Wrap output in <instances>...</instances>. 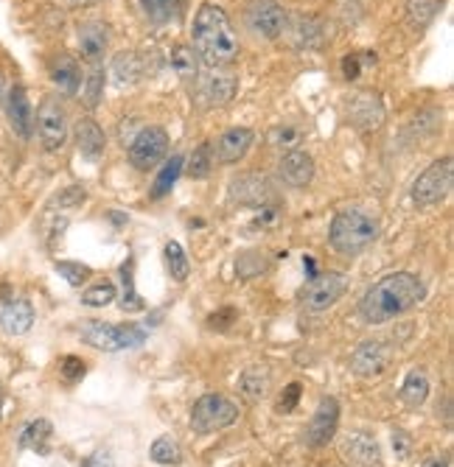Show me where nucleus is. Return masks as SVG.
Listing matches in <instances>:
<instances>
[{"instance_id":"a18cd8bd","label":"nucleus","mask_w":454,"mask_h":467,"mask_svg":"<svg viewBox=\"0 0 454 467\" xmlns=\"http://www.w3.org/2000/svg\"><path fill=\"white\" fill-rule=\"evenodd\" d=\"M82 467H116V462H112V456H109L107 451H96L93 456L85 459Z\"/></svg>"},{"instance_id":"2eb2a0df","label":"nucleus","mask_w":454,"mask_h":467,"mask_svg":"<svg viewBox=\"0 0 454 467\" xmlns=\"http://www.w3.org/2000/svg\"><path fill=\"white\" fill-rule=\"evenodd\" d=\"M281 171V179L292 188H306L315 177V160H312V154L306 151H300V148H292L284 154V160L278 166Z\"/></svg>"},{"instance_id":"f704fd0d","label":"nucleus","mask_w":454,"mask_h":467,"mask_svg":"<svg viewBox=\"0 0 454 467\" xmlns=\"http://www.w3.org/2000/svg\"><path fill=\"white\" fill-rule=\"evenodd\" d=\"M211 168H213V148H211V143H202L200 148H194L185 174L191 179H205L211 174Z\"/></svg>"},{"instance_id":"20e7f679","label":"nucleus","mask_w":454,"mask_h":467,"mask_svg":"<svg viewBox=\"0 0 454 467\" xmlns=\"http://www.w3.org/2000/svg\"><path fill=\"white\" fill-rule=\"evenodd\" d=\"M82 341H88L104 353H119V350L140 347L146 341V330L138 325H109V322H85Z\"/></svg>"},{"instance_id":"f3484780","label":"nucleus","mask_w":454,"mask_h":467,"mask_svg":"<svg viewBox=\"0 0 454 467\" xmlns=\"http://www.w3.org/2000/svg\"><path fill=\"white\" fill-rule=\"evenodd\" d=\"M202 98L211 107H224L227 101H233L236 96V76L227 73L222 67H211V73L202 79Z\"/></svg>"},{"instance_id":"a211bd4d","label":"nucleus","mask_w":454,"mask_h":467,"mask_svg":"<svg viewBox=\"0 0 454 467\" xmlns=\"http://www.w3.org/2000/svg\"><path fill=\"white\" fill-rule=\"evenodd\" d=\"M348 118L359 129H378L382 127L385 112H382V104H378V98L373 93H359L348 104Z\"/></svg>"},{"instance_id":"c85d7f7f","label":"nucleus","mask_w":454,"mask_h":467,"mask_svg":"<svg viewBox=\"0 0 454 467\" xmlns=\"http://www.w3.org/2000/svg\"><path fill=\"white\" fill-rule=\"evenodd\" d=\"M443 0H407V20L412 28H424L435 20Z\"/></svg>"},{"instance_id":"ea45409f","label":"nucleus","mask_w":454,"mask_h":467,"mask_svg":"<svg viewBox=\"0 0 454 467\" xmlns=\"http://www.w3.org/2000/svg\"><path fill=\"white\" fill-rule=\"evenodd\" d=\"M270 143H273V146H278V148L292 151L294 146H300V132H297V129H292V127H278V129L270 135Z\"/></svg>"},{"instance_id":"7ed1b4c3","label":"nucleus","mask_w":454,"mask_h":467,"mask_svg":"<svg viewBox=\"0 0 454 467\" xmlns=\"http://www.w3.org/2000/svg\"><path fill=\"white\" fill-rule=\"evenodd\" d=\"M378 236V224L362 213V210H343L336 213L334 221H331V229H328V241L331 247L339 252V255H359L365 252Z\"/></svg>"},{"instance_id":"473e14b6","label":"nucleus","mask_w":454,"mask_h":467,"mask_svg":"<svg viewBox=\"0 0 454 467\" xmlns=\"http://www.w3.org/2000/svg\"><path fill=\"white\" fill-rule=\"evenodd\" d=\"M166 266H169L171 278H174L177 283L188 280V275H191V263H188L185 249H182L177 241H169V244H166Z\"/></svg>"},{"instance_id":"37998d69","label":"nucleus","mask_w":454,"mask_h":467,"mask_svg":"<svg viewBox=\"0 0 454 467\" xmlns=\"http://www.w3.org/2000/svg\"><path fill=\"white\" fill-rule=\"evenodd\" d=\"M79 202H85V188H67L65 193H59V197L51 205L67 208V205H79Z\"/></svg>"},{"instance_id":"4c0bfd02","label":"nucleus","mask_w":454,"mask_h":467,"mask_svg":"<svg viewBox=\"0 0 454 467\" xmlns=\"http://www.w3.org/2000/svg\"><path fill=\"white\" fill-rule=\"evenodd\" d=\"M57 271H59V275H62L70 286H82V283H88L90 275H93V269H90V266H85V263H73V260H57Z\"/></svg>"},{"instance_id":"ddd939ff","label":"nucleus","mask_w":454,"mask_h":467,"mask_svg":"<svg viewBox=\"0 0 454 467\" xmlns=\"http://www.w3.org/2000/svg\"><path fill=\"white\" fill-rule=\"evenodd\" d=\"M390 347L385 341H362L354 356H351V370L359 378H382L390 367Z\"/></svg>"},{"instance_id":"39448f33","label":"nucleus","mask_w":454,"mask_h":467,"mask_svg":"<svg viewBox=\"0 0 454 467\" xmlns=\"http://www.w3.org/2000/svg\"><path fill=\"white\" fill-rule=\"evenodd\" d=\"M244 25L263 43H275L286 31V12L278 0H250L244 6Z\"/></svg>"},{"instance_id":"5701e85b","label":"nucleus","mask_w":454,"mask_h":467,"mask_svg":"<svg viewBox=\"0 0 454 467\" xmlns=\"http://www.w3.org/2000/svg\"><path fill=\"white\" fill-rule=\"evenodd\" d=\"M6 115L12 121V129L20 137H31V104L23 87H12L9 101H6Z\"/></svg>"},{"instance_id":"4be33fe9","label":"nucleus","mask_w":454,"mask_h":467,"mask_svg":"<svg viewBox=\"0 0 454 467\" xmlns=\"http://www.w3.org/2000/svg\"><path fill=\"white\" fill-rule=\"evenodd\" d=\"M107 46H109L107 25H101V23L79 25V51L88 62H98L107 54Z\"/></svg>"},{"instance_id":"9b49d317","label":"nucleus","mask_w":454,"mask_h":467,"mask_svg":"<svg viewBox=\"0 0 454 467\" xmlns=\"http://www.w3.org/2000/svg\"><path fill=\"white\" fill-rule=\"evenodd\" d=\"M231 202L242 208H270L275 205V188L267 177L242 174L231 182Z\"/></svg>"},{"instance_id":"c9c22d12","label":"nucleus","mask_w":454,"mask_h":467,"mask_svg":"<svg viewBox=\"0 0 454 467\" xmlns=\"http://www.w3.org/2000/svg\"><path fill=\"white\" fill-rule=\"evenodd\" d=\"M151 459L158 464H180L182 462V451L171 437H158L151 442Z\"/></svg>"},{"instance_id":"f03ea898","label":"nucleus","mask_w":454,"mask_h":467,"mask_svg":"<svg viewBox=\"0 0 454 467\" xmlns=\"http://www.w3.org/2000/svg\"><path fill=\"white\" fill-rule=\"evenodd\" d=\"M194 51L197 56L211 65V67H227L231 62H236L242 46H239V34L227 17L224 9L205 4L200 6V12L194 15Z\"/></svg>"},{"instance_id":"c756f323","label":"nucleus","mask_w":454,"mask_h":467,"mask_svg":"<svg viewBox=\"0 0 454 467\" xmlns=\"http://www.w3.org/2000/svg\"><path fill=\"white\" fill-rule=\"evenodd\" d=\"M292 34H294L297 48H317L323 43V25L312 17H297Z\"/></svg>"},{"instance_id":"58836bf2","label":"nucleus","mask_w":454,"mask_h":467,"mask_svg":"<svg viewBox=\"0 0 454 467\" xmlns=\"http://www.w3.org/2000/svg\"><path fill=\"white\" fill-rule=\"evenodd\" d=\"M82 302L90 305V308H104L109 302H116V286H112V283H98V286H93V289H88L82 294Z\"/></svg>"},{"instance_id":"3c124183","label":"nucleus","mask_w":454,"mask_h":467,"mask_svg":"<svg viewBox=\"0 0 454 467\" xmlns=\"http://www.w3.org/2000/svg\"><path fill=\"white\" fill-rule=\"evenodd\" d=\"M0 409H4V389H0Z\"/></svg>"},{"instance_id":"aec40b11","label":"nucleus","mask_w":454,"mask_h":467,"mask_svg":"<svg viewBox=\"0 0 454 467\" xmlns=\"http://www.w3.org/2000/svg\"><path fill=\"white\" fill-rule=\"evenodd\" d=\"M34 325V308L28 299H12L4 310H0V328L9 336H23Z\"/></svg>"},{"instance_id":"7c9ffc66","label":"nucleus","mask_w":454,"mask_h":467,"mask_svg":"<svg viewBox=\"0 0 454 467\" xmlns=\"http://www.w3.org/2000/svg\"><path fill=\"white\" fill-rule=\"evenodd\" d=\"M140 9L151 23H171L182 12V0H140Z\"/></svg>"},{"instance_id":"4468645a","label":"nucleus","mask_w":454,"mask_h":467,"mask_svg":"<svg viewBox=\"0 0 454 467\" xmlns=\"http://www.w3.org/2000/svg\"><path fill=\"white\" fill-rule=\"evenodd\" d=\"M253 140H255L253 129H244V127L227 129V132L216 140V146H213L216 160H219L222 166H233V163H239V160L244 157V154L250 151Z\"/></svg>"},{"instance_id":"bb28decb","label":"nucleus","mask_w":454,"mask_h":467,"mask_svg":"<svg viewBox=\"0 0 454 467\" xmlns=\"http://www.w3.org/2000/svg\"><path fill=\"white\" fill-rule=\"evenodd\" d=\"M171 67L182 82H194L200 76V56L191 46H177L171 48Z\"/></svg>"},{"instance_id":"a19ab883","label":"nucleus","mask_w":454,"mask_h":467,"mask_svg":"<svg viewBox=\"0 0 454 467\" xmlns=\"http://www.w3.org/2000/svg\"><path fill=\"white\" fill-rule=\"evenodd\" d=\"M59 370H62V378L73 383V381H79L85 375V361L76 359V356H67V359H62V367Z\"/></svg>"},{"instance_id":"49530a36","label":"nucleus","mask_w":454,"mask_h":467,"mask_svg":"<svg viewBox=\"0 0 454 467\" xmlns=\"http://www.w3.org/2000/svg\"><path fill=\"white\" fill-rule=\"evenodd\" d=\"M359 70H362V62H359V56L348 54V56L343 59V73H346V79H356Z\"/></svg>"},{"instance_id":"cd10ccee","label":"nucleus","mask_w":454,"mask_h":467,"mask_svg":"<svg viewBox=\"0 0 454 467\" xmlns=\"http://www.w3.org/2000/svg\"><path fill=\"white\" fill-rule=\"evenodd\" d=\"M112 76H116L121 87L135 85V82L140 79V76H143L140 56H138V54H119L116 59H112Z\"/></svg>"},{"instance_id":"f257e3e1","label":"nucleus","mask_w":454,"mask_h":467,"mask_svg":"<svg viewBox=\"0 0 454 467\" xmlns=\"http://www.w3.org/2000/svg\"><path fill=\"white\" fill-rule=\"evenodd\" d=\"M424 294H427V289L418 278L409 275V271H396V275L376 280L365 291V297L359 302V314L370 325H385V322L407 314V310H412L424 299Z\"/></svg>"},{"instance_id":"423d86ee","label":"nucleus","mask_w":454,"mask_h":467,"mask_svg":"<svg viewBox=\"0 0 454 467\" xmlns=\"http://www.w3.org/2000/svg\"><path fill=\"white\" fill-rule=\"evenodd\" d=\"M451 182H454V163L451 157L435 160L418 179L412 185V199L421 208H432L438 202H443L451 193Z\"/></svg>"},{"instance_id":"6ab92c4d","label":"nucleus","mask_w":454,"mask_h":467,"mask_svg":"<svg viewBox=\"0 0 454 467\" xmlns=\"http://www.w3.org/2000/svg\"><path fill=\"white\" fill-rule=\"evenodd\" d=\"M273 389V375L267 367H247L239 378V392L247 403H261Z\"/></svg>"},{"instance_id":"c03bdc74","label":"nucleus","mask_w":454,"mask_h":467,"mask_svg":"<svg viewBox=\"0 0 454 467\" xmlns=\"http://www.w3.org/2000/svg\"><path fill=\"white\" fill-rule=\"evenodd\" d=\"M393 448H396V456H398V459H407V456H409V448H412L409 434H404V431H393Z\"/></svg>"},{"instance_id":"8fccbe9b","label":"nucleus","mask_w":454,"mask_h":467,"mask_svg":"<svg viewBox=\"0 0 454 467\" xmlns=\"http://www.w3.org/2000/svg\"><path fill=\"white\" fill-rule=\"evenodd\" d=\"M70 4H93V0H70Z\"/></svg>"},{"instance_id":"dca6fc26","label":"nucleus","mask_w":454,"mask_h":467,"mask_svg":"<svg viewBox=\"0 0 454 467\" xmlns=\"http://www.w3.org/2000/svg\"><path fill=\"white\" fill-rule=\"evenodd\" d=\"M343 453L351 464L359 467H382V451H378V442L370 434L354 431L343 440Z\"/></svg>"},{"instance_id":"a878e982","label":"nucleus","mask_w":454,"mask_h":467,"mask_svg":"<svg viewBox=\"0 0 454 467\" xmlns=\"http://www.w3.org/2000/svg\"><path fill=\"white\" fill-rule=\"evenodd\" d=\"M427 398H429V378H427V372L412 370L407 375L404 386H401V401L415 409V406H424Z\"/></svg>"},{"instance_id":"09e8293b","label":"nucleus","mask_w":454,"mask_h":467,"mask_svg":"<svg viewBox=\"0 0 454 467\" xmlns=\"http://www.w3.org/2000/svg\"><path fill=\"white\" fill-rule=\"evenodd\" d=\"M4 90H6V82H4V73H0V98H4Z\"/></svg>"},{"instance_id":"9d476101","label":"nucleus","mask_w":454,"mask_h":467,"mask_svg":"<svg viewBox=\"0 0 454 467\" xmlns=\"http://www.w3.org/2000/svg\"><path fill=\"white\" fill-rule=\"evenodd\" d=\"M169 151V135L160 127H146L138 132V137L129 146V163L138 171L155 168Z\"/></svg>"},{"instance_id":"0eeeda50","label":"nucleus","mask_w":454,"mask_h":467,"mask_svg":"<svg viewBox=\"0 0 454 467\" xmlns=\"http://www.w3.org/2000/svg\"><path fill=\"white\" fill-rule=\"evenodd\" d=\"M239 420V406L222 395H205L194 403L191 428L197 434H213L219 428H227Z\"/></svg>"},{"instance_id":"e433bc0d","label":"nucleus","mask_w":454,"mask_h":467,"mask_svg":"<svg viewBox=\"0 0 454 467\" xmlns=\"http://www.w3.org/2000/svg\"><path fill=\"white\" fill-rule=\"evenodd\" d=\"M104 70L96 65L90 73H88V79H85V104L90 107V109H96L98 104H101V98H104Z\"/></svg>"},{"instance_id":"de8ad7c7","label":"nucleus","mask_w":454,"mask_h":467,"mask_svg":"<svg viewBox=\"0 0 454 467\" xmlns=\"http://www.w3.org/2000/svg\"><path fill=\"white\" fill-rule=\"evenodd\" d=\"M424 467H449V456H429Z\"/></svg>"},{"instance_id":"72a5a7b5","label":"nucleus","mask_w":454,"mask_h":467,"mask_svg":"<svg viewBox=\"0 0 454 467\" xmlns=\"http://www.w3.org/2000/svg\"><path fill=\"white\" fill-rule=\"evenodd\" d=\"M132 258L121 266V278H124V297H121V310L124 314H138V310H143V299L138 297L135 291V283H132Z\"/></svg>"},{"instance_id":"2f4dec72","label":"nucleus","mask_w":454,"mask_h":467,"mask_svg":"<svg viewBox=\"0 0 454 467\" xmlns=\"http://www.w3.org/2000/svg\"><path fill=\"white\" fill-rule=\"evenodd\" d=\"M180 174H182V157L177 154V157H171V160L163 166V171L158 174L155 185H151V199H163L166 193L174 188V182L180 179Z\"/></svg>"},{"instance_id":"79ce46f5","label":"nucleus","mask_w":454,"mask_h":467,"mask_svg":"<svg viewBox=\"0 0 454 467\" xmlns=\"http://www.w3.org/2000/svg\"><path fill=\"white\" fill-rule=\"evenodd\" d=\"M297 401H300V383H289V386H286V392H284L281 401H278V411L289 414V411L297 406Z\"/></svg>"},{"instance_id":"1a4fd4ad","label":"nucleus","mask_w":454,"mask_h":467,"mask_svg":"<svg viewBox=\"0 0 454 467\" xmlns=\"http://www.w3.org/2000/svg\"><path fill=\"white\" fill-rule=\"evenodd\" d=\"M36 135L46 151H57L67 140V112L57 98H46L36 109Z\"/></svg>"},{"instance_id":"f8f14e48","label":"nucleus","mask_w":454,"mask_h":467,"mask_svg":"<svg viewBox=\"0 0 454 467\" xmlns=\"http://www.w3.org/2000/svg\"><path fill=\"white\" fill-rule=\"evenodd\" d=\"M336 425H339V403L334 398H323L306 425V434H303V440H306L309 448H323L334 440L336 434Z\"/></svg>"},{"instance_id":"393cba45","label":"nucleus","mask_w":454,"mask_h":467,"mask_svg":"<svg viewBox=\"0 0 454 467\" xmlns=\"http://www.w3.org/2000/svg\"><path fill=\"white\" fill-rule=\"evenodd\" d=\"M51 79L59 90L65 93H76L79 90V82H82V70L76 65V59L70 56H59L54 65H51Z\"/></svg>"},{"instance_id":"412c9836","label":"nucleus","mask_w":454,"mask_h":467,"mask_svg":"<svg viewBox=\"0 0 454 467\" xmlns=\"http://www.w3.org/2000/svg\"><path fill=\"white\" fill-rule=\"evenodd\" d=\"M76 146H79V154L85 160H98L104 154V132L101 127L93 121V118H82L79 124H76Z\"/></svg>"},{"instance_id":"6e6552de","label":"nucleus","mask_w":454,"mask_h":467,"mask_svg":"<svg viewBox=\"0 0 454 467\" xmlns=\"http://www.w3.org/2000/svg\"><path fill=\"white\" fill-rule=\"evenodd\" d=\"M348 289V278L343 271H323V275H312L306 289L300 291V302L309 310H328Z\"/></svg>"},{"instance_id":"b1692460","label":"nucleus","mask_w":454,"mask_h":467,"mask_svg":"<svg viewBox=\"0 0 454 467\" xmlns=\"http://www.w3.org/2000/svg\"><path fill=\"white\" fill-rule=\"evenodd\" d=\"M54 437V425L48 420H34L23 428L20 434V448L36 451V453H48V442Z\"/></svg>"}]
</instances>
